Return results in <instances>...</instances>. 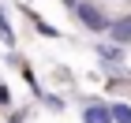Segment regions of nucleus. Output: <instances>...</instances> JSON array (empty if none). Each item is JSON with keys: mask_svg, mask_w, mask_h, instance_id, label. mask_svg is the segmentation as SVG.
I'll list each match as a JSON object with an SVG mask.
<instances>
[{"mask_svg": "<svg viewBox=\"0 0 131 123\" xmlns=\"http://www.w3.org/2000/svg\"><path fill=\"white\" fill-rule=\"evenodd\" d=\"M75 11H79V19L86 22L90 30H109V26H112V22L105 19V15H101V11L94 8V4H79V8H75Z\"/></svg>", "mask_w": 131, "mask_h": 123, "instance_id": "obj_1", "label": "nucleus"}, {"mask_svg": "<svg viewBox=\"0 0 131 123\" xmlns=\"http://www.w3.org/2000/svg\"><path fill=\"white\" fill-rule=\"evenodd\" d=\"M109 34H112V41H116L120 49H127V45H131V19H116L109 26Z\"/></svg>", "mask_w": 131, "mask_h": 123, "instance_id": "obj_2", "label": "nucleus"}, {"mask_svg": "<svg viewBox=\"0 0 131 123\" xmlns=\"http://www.w3.org/2000/svg\"><path fill=\"white\" fill-rule=\"evenodd\" d=\"M82 119L86 123H116L112 119V108H101V104H90V108L82 112Z\"/></svg>", "mask_w": 131, "mask_h": 123, "instance_id": "obj_3", "label": "nucleus"}, {"mask_svg": "<svg viewBox=\"0 0 131 123\" xmlns=\"http://www.w3.org/2000/svg\"><path fill=\"white\" fill-rule=\"evenodd\" d=\"M0 37H4V45H15V34H11V22L4 15V8H0Z\"/></svg>", "mask_w": 131, "mask_h": 123, "instance_id": "obj_4", "label": "nucleus"}, {"mask_svg": "<svg viewBox=\"0 0 131 123\" xmlns=\"http://www.w3.org/2000/svg\"><path fill=\"white\" fill-rule=\"evenodd\" d=\"M112 119L116 123H131V104H112Z\"/></svg>", "mask_w": 131, "mask_h": 123, "instance_id": "obj_5", "label": "nucleus"}, {"mask_svg": "<svg viewBox=\"0 0 131 123\" xmlns=\"http://www.w3.org/2000/svg\"><path fill=\"white\" fill-rule=\"evenodd\" d=\"M97 56H105V60H120V45H97Z\"/></svg>", "mask_w": 131, "mask_h": 123, "instance_id": "obj_6", "label": "nucleus"}, {"mask_svg": "<svg viewBox=\"0 0 131 123\" xmlns=\"http://www.w3.org/2000/svg\"><path fill=\"white\" fill-rule=\"evenodd\" d=\"M0 104H11V93L4 90V82H0Z\"/></svg>", "mask_w": 131, "mask_h": 123, "instance_id": "obj_7", "label": "nucleus"}, {"mask_svg": "<svg viewBox=\"0 0 131 123\" xmlns=\"http://www.w3.org/2000/svg\"><path fill=\"white\" fill-rule=\"evenodd\" d=\"M64 4H75V8H79V0H64Z\"/></svg>", "mask_w": 131, "mask_h": 123, "instance_id": "obj_8", "label": "nucleus"}]
</instances>
